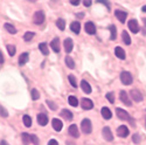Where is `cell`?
I'll return each instance as SVG.
<instances>
[{
	"instance_id": "obj_1",
	"label": "cell",
	"mask_w": 146,
	"mask_h": 145,
	"mask_svg": "<svg viewBox=\"0 0 146 145\" xmlns=\"http://www.w3.org/2000/svg\"><path fill=\"white\" fill-rule=\"evenodd\" d=\"M120 81L124 86H130V84L133 82V76L130 71H121L120 72Z\"/></svg>"
},
{
	"instance_id": "obj_2",
	"label": "cell",
	"mask_w": 146,
	"mask_h": 145,
	"mask_svg": "<svg viewBox=\"0 0 146 145\" xmlns=\"http://www.w3.org/2000/svg\"><path fill=\"white\" fill-rule=\"evenodd\" d=\"M81 129H82V132L83 134H91L92 131V124H91V120L89 118H84L81 123Z\"/></svg>"
},
{
	"instance_id": "obj_3",
	"label": "cell",
	"mask_w": 146,
	"mask_h": 145,
	"mask_svg": "<svg viewBox=\"0 0 146 145\" xmlns=\"http://www.w3.org/2000/svg\"><path fill=\"white\" fill-rule=\"evenodd\" d=\"M44 19H46V17H44V13L42 11L35 12L34 15H33V22L35 23V25H42Z\"/></svg>"
},
{
	"instance_id": "obj_4",
	"label": "cell",
	"mask_w": 146,
	"mask_h": 145,
	"mask_svg": "<svg viewBox=\"0 0 146 145\" xmlns=\"http://www.w3.org/2000/svg\"><path fill=\"white\" fill-rule=\"evenodd\" d=\"M116 114H117V117H118L119 119H121V120H130V119H131V117H130V115L127 114V111L123 110L121 108H117V109H116Z\"/></svg>"
},
{
	"instance_id": "obj_5",
	"label": "cell",
	"mask_w": 146,
	"mask_h": 145,
	"mask_svg": "<svg viewBox=\"0 0 146 145\" xmlns=\"http://www.w3.org/2000/svg\"><path fill=\"white\" fill-rule=\"evenodd\" d=\"M127 25H129V29H130L133 34H137V33L140 31V27H139V25H138V21L135 20V19L130 20Z\"/></svg>"
},
{
	"instance_id": "obj_6",
	"label": "cell",
	"mask_w": 146,
	"mask_h": 145,
	"mask_svg": "<svg viewBox=\"0 0 146 145\" xmlns=\"http://www.w3.org/2000/svg\"><path fill=\"white\" fill-rule=\"evenodd\" d=\"M102 134H103V137H104V139H105V140H108V142H112V140H113V135H112V131H111V129L109 128V126L103 128Z\"/></svg>"
},
{
	"instance_id": "obj_7",
	"label": "cell",
	"mask_w": 146,
	"mask_h": 145,
	"mask_svg": "<svg viewBox=\"0 0 146 145\" xmlns=\"http://www.w3.org/2000/svg\"><path fill=\"white\" fill-rule=\"evenodd\" d=\"M68 134L72 137V138H78L80 137V131H78V128L76 124H71L69 128H68Z\"/></svg>"
},
{
	"instance_id": "obj_8",
	"label": "cell",
	"mask_w": 146,
	"mask_h": 145,
	"mask_svg": "<svg viewBox=\"0 0 146 145\" xmlns=\"http://www.w3.org/2000/svg\"><path fill=\"white\" fill-rule=\"evenodd\" d=\"M130 134V131H129V128L125 126V125H120L118 129H117V136L118 137H121V138H125L127 137Z\"/></svg>"
},
{
	"instance_id": "obj_9",
	"label": "cell",
	"mask_w": 146,
	"mask_h": 145,
	"mask_svg": "<svg viewBox=\"0 0 146 145\" xmlns=\"http://www.w3.org/2000/svg\"><path fill=\"white\" fill-rule=\"evenodd\" d=\"M115 17L121 22V23H124L126 21V18H127V13L124 11H120V9H116L115 11Z\"/></svg>"
},
{
	"instance_id": "obj_10",
	"label": "cell",
	"mask_w": 146,
	"mask_h": 145,
	"mask_svg": "<svg viewBox=\"0 0 146 145\" xmlns=\"http://www.w3.org/2000/svg\"><path fill=\"white\" fill-rule=\"evenodd\" d=\"M130 95H131L132 100L135 101V102H141V101H143V94H141L138 89H133V90H131Z\"/></svg>"
},
{
	"instance_id": "obj_11",
	"label": "cell",
	"mask_w": 146,
	"mask_h": 145,
	"mask_svg": "<svg viewBox=\"0 0 146 145\" xmlns=\"http://www.w3.org/2000/svg\"><path fill=\"white\" fill-rule=\"evenodd\" d=\"M81 106H82L83 110H90V109L94 108V103H92V101L89 100V98H82V101H81Z\"/></svg>"
},
{
	"instance_id": "obj_12",
	"label": "cell",
	"mask_w": 146,
	"mask_h": 145,
	"mask_svg": "<svg viewBox=\"0 0 146 145\" xmlns=\"http://www.w3.org/2000/svg\"><path fill=\"white\" fill-rule=\"evenodd\" d=\"M84 29H86V32H87L89 35L96 34V26H95V23L91 22V21H88L86 25H84Z\"/></svg>"
},
{
	"instance_id": "obj_13",
	"label": "cell",
	"mask_w": 146,
	"mask_h": 145,
	"mask_svg": "<svg viewBox=\"0 0 146 145\" xmlns=\"http://www.w3.org/2000/svg\"><path fill=\"white\" fill-rule=\"evenodd\" d=\"M119 97H120V101L123 102L126 106H131V105H132V102L130 101V98H129V96H127V92H126V91L121 90L120 94H119Z\"/></svg>"
},
{
	"instance_id": "obj_14",
	"label": "cell",
	"mask_w": 146,
	"mask_h": 145,
	"mask_svg": "<svg viewBox=\"0 0 146 145\" xmlns=\"http://www.w3.org/2000/svg\"><path fill=\"white\" fill-rule=\"evenodd\" d=\"M63 46H64V51H66V53L69 54V53H71L72 48H74V42H72V40H71L70 38H68V39L64 40Z\"/></svg>"
},
{
	"instance_id": "obj_15",
	"label": "cell",
	"mask_w": 146,
	"mask_h": 145,
	"mask_svg": "<svg viewBox=\"0 0 146 145\" xmlns=\"http://www.w3.org/2000/svg\"><path fill=\"white\" fill-rule=\"evenodd\" d=\"M52 125H53V129L55 131H57V132L61 131V130H62V128H63V123L61 122V119H58V118H54L53 119Z\"/></svg>"
},
{
	"instance_id": "obj_16",
	"label": "cell",
	"mask_w": 146,
	"mask_h": 145,
	"mask_svg": "<svg viewBox=\"0 0 146 145\" xmlns=\"http://www.w3.org/2000/svg\"><path fill=\"white\" fill-rule=\"evenodd\" d=\"M101 114H102V116H103L104 119H111V117H112V112H111V110L108 106H103L102 108Z\"/></svg>"
},
{
	"instance_id": "obj_17",
	"label": "cell",
	"mask_w": 146,
	"mask_h": 145,
	"mask_svg": "<svg viewBox=\"0 0 146 145\" xmlns=\"http://www.w3.org/2000/svg\"><path fill=\"white\" fill-rule=\"evenodd\" d=\"M81 88H82V90L86 92V94H91V91H92L91 86H90V84L86 80H82L81 81Z\"/></svg>"
},
{
	"instance_id": "obj_18",
	"label": "cell",
	"mask_w": 146,
	"mask_h": 145,
	"mask_svg": "<svg viewBox=\"0 0 146 145\" xmlns=\"http://www.w3.org/2000/svg\"><path fill=\"white\" fill-rule=\"evenodd\" d=\"M38 123L41 125V126H44L48 124V117L46 114H39L38 115Z\"/></svg>"
},
{
	"instance_id": "obj_19",
	"label": "cell",
	"mask_w": 146,
	"mask_h": 145,
	"mask_svg": "<svg viewBox=\"0 0 146 145\" xmlns=\"http://www.w3.org/2000/svg\"><path fill=\"white\" fill-rule=\"evenodd\" d=\"M50 47L55 53H60V39L58 38L53 39L52 42H50Z\"/></svg>"
},
{
	"instance_id": "obj_20",
	"label": "cell",
	"mask_w": 146,
	"mask_h": 145,
	"mask_svg": "<svg viewBox=\"0 0 146 145\" xmlns=\"http://www.w3.org/2000/svg\"><path fill=\"white\" fill-rule=\"evenodd\" d=\"M28 60H29V54H28L27 52L22 53V54L19 56V65H20V66L26 65V63L28 62Z\"/></svg>"
},
{
	"instance_id": "obj_21",
	"label": "cell",
	"mask_w": 146,
	"mask_h": 145,
	"mask_svg": "<svg viewBox=\"0 0 146 145\" xmlns=\"http://www.w3.org/2000/svg\"><path fill=\"white\" fill-rule=\"evenodd\" d=\"M115 55L118 59H120V60H124L126 57V54H125L124 49H123V48H120V47H116L115 48Z\"/></svg>"
},
{
	"instance_id": "obj_22",
	"label": "cell",
	"mask_w": 146,
	"mask_h": 145,
	"mask_svg": "<svg viewBox=\"0 0 146 145\" xmlns=\"http://www.w3.org/2000/svg\"><path fill=\"white\" fill-rule=\"evenodd\" d=\"M60 115H61V117L64 118V119H67V120H71L72 117H74V116H72V112H71L70 110H68V109H63V110L61 111Z\"/></svg>"
},
{
	"instance_id": "obj_23",
	"label": "cell",
	"mask_w": 146,
	"mask_h": 145,
	"mask_svg": "<svg viewBox=\"0 0 146 145\" xmlns=\"http://www.w3.org/2000/svg\"><path fill=\"white\" fill-rule=\"evenodd\" d=\"M70 29L72 31V33H75V34H80V32H81V25H80V22H78V21H74V22H71V25H70Z\"/></svg>"
},
{
	"instance_id": "obj_24",
	"label": "cell",
	"mask_w": 146,
	"mask_h": 145,
	"mask_svg": "<svg viewBox=\"0 0 146 145\" xmlns=\"http://www.w3.org/2000/svg\"><path fill=\"white\" fill-rule=\"evenodd\" d=\"M39 49H40V52H41L43 55H48V54H49V49H48V45H47L46 42H41V43L39 45Z\"/></svg>"
},
{
	"instance_id": "obj_25",
	"label": "cell",
	"mask_w": 146,
	"mask_h": 145,
	"mask_svg": "<svg viewBox=\"0 0 146 145\" xmlns=\"http://www.w3.org/2000/svg\"><path fill=\"white\" fill-rule=\"evenodd\" d=\"M64 61H66V65H67V67H68L69 69H74V68H75V62H74V60H72L69 55L66 56V60H64Z\"/></svg>"
},
{
	"instance_id": "obj_26",
	"label": "cell",
	"mask_w": 146,
	"mask_h": 145,
	"mask_svg": "<svg viewBox=\"0 0 146 145\" xmlns=\"http://www.w3.org/2000/svg\"><path fill=\"white\" fill-rule=\"evenodd\" d=\"M109 29H110V40H116V38H117V29H116L115 25H110V26H109Z\"/></svg>"
},
{
	"instance_id": "obj_27",
	"label": "cell",
	"mask_w": 146,
	"mask_h": 145,
	"mask_svg": "<svg viewBox=\"0 0 146 145\" xmlns=\"http://www.w3.org/2000/svg\"><path fill=\"white\" fill-rule=\"evenodd\" d=\"M121 39H123L125 45H131V38L126 31H123V33H121Z\"/></svg>"
},
{
	"instance_id": "obj_28",
	"label": "cell",
	"mask_w": 146,
	"mask_h": 145,
	"mask_svg": "<svg viewBox=\"0 0 146 145\" xmlns=\"http://www.w3.org/2000/svg\"><path fill=\"white\" fill-rule=\"evenodd\" d=\"M4 26H5V29H6L9 34H15V33H17V28H15L13 25H12V23H8V22H7V23H5Z\"/></svg>"
},
{
	"instance_id": "obj_29",
	"label": "cell",
	"mask_w": 146,
	"mask_h": 145,
	"mask_svg": "<svg viewBox=\"0 0 146 145\" xmlns=\"http://www.w3.org/2000/svg\"><path fill=\"white\" fill-rule=\"evenodd\" d=\"M21 139H22V143L25 145H28L29 143H32L31 140V135L29 134H26V132H23V134L21 135Z\"/></svg>"
},
{
	"instance_id": "obj_30",
	"label": "cell",
	"mask_w": 146,
	"mask_h": 145,
	"mask_svg": "<svg viewBox=\"0 0 146 145\" xmlns=\"http://www.w3.org/2000/svg\"><path fill=\"white\" fill-rule=\"evenodd\" d=\"M56 26H57V28L60 31H64L66 29V21L63 19H58L56 21Z\"/></svg>"
},
{
	"instance_id": "obj_31",
	"label": "cell",
	"mask_w": 146,
	"mask_h": 145,
	"mask_svg": "<svg viewBox=\"0 0 146 145\" xmlns=\"http://www.w3.org/2000/svg\"><path fill=\"white\" fill-rule=\"evenodd\" d=\"M6 48H7V52H8L9 56H14V55H15V52H17L15 46H13V45H7Z\"/></svg>"
},
{
	"instance_id": "obj_32",
	"label": "cell",
	"mask_w": 146,
	"mask_h": 145,
	"mask_svg": "<svg viewBox=\"0 0 146 145\" xmlns=\"http://www.w3.org/2000/svg\"><path fill=\"white\" fill-rule=\"evenodd\" d=\"M22 120H23V124H25V126L29 128V126L32 125V118H31V116L25 115V116L22 117Z\"/></svg>"
},
{
	"instance_id": "obj_33",
	"label": "cell",
	"mask_w": 146,
	"mask_h": 145,
	"mask_svg": "<svg viewBox=\"0 0 146 145\" xmlns=\"http://www.w3.org/2000/svg\"><path fill=\"white\" fill-rule=\"evenodd\" d=\"M34 35H35L34 32H26L25 35H23V40H25L26 42H29V41L34 38Z\"/></svg>"
},
{
	"instance_id": "obj_34",
	"label": "cell",
	"mask_w": 146,
	"mask_h": 145,
	"mask_svg": "<svg viewBox=\"0 0 146 145\" xmlns=\"http://www.w3.org/2000/svg\"><path fill=\"white\" fill-rule=\"evenodd\" d=\"M68 102H69V104L71 106H77L78 105V101H77V98L75 97V96H69V97H68Z\"/></svg>"
},
{
	"instance_id": "obj_35",
	"label": "cell",
	"mask_w": 146,
	"mask_h": 145,
	"mask_svg": "<svg viewBox=\"0 0 146 145\" xmlns=\"http://www.w3.org/2000/svg\"><path fill=\"white\" fill-rule=\"evenodd\" d=\"M68 80H69V82H70V84H71V87L77 88V81H76V78H75L74 75H69V76H68Z\"/></svg>"
},
{
	"instance_id": "obj_36",
	"label": "cell",
	"mask_w": 146,
	"mask_h": 145,
	"mask_svg": "<svg viewBox=\"0 0 146 145\" xmlns=\"http://www.w3.org/2000/svg\"><path fill=\"white\" fill-rule=\"evenodd\" d=\"M31 92H32V100H33V101H36V100L40 98V92L36 90V89H33Z\"/></svg>"
},
{
	"instance_id": "obj_37",
	"label": "cell",
	"mask_w": 146,
	"mask_h": 145,
	"mask_svg": "<svg viewBox=\"0 0 146 145\" xmlns=\"http://www.w3.org/2000/svg\"><path fill=\"white\" fill-rule=\"evenodd\" d=\"M96 3L97 4H103L106 8H108V11H110L111 9V6H110V3L108 1V0H96Z\"/></svg>"
},
{
	"instance_id": "obj_38",
	"label": "cell",
	"mask_w": 146,
	"mask_h": 145,
	"mask_svg": "<svg viewBox=\"0 0 146 145\" xmlns=\"http://www.w3.org/2000/svg\"><path fill=\"white\" fill-rule=\"evenodd\" d=\"M106 98L111 104H113L115 103V92H108L106 94Z\"/></svg>"
},
{
	"instance_id": "obj_39",
	"label": "cell",
	"mask_w": 146,
	"mask_h": 145,
	"mask_svg": "<svg viewBox=\"0 0 146 145\" xmlns=\"http://www.w3.org/2000/svg\"><path fill=\"white\" fill-rule=\"evenodd\" d=\"M47 104H48V106L50 108V110H53V111H55V110H57V105L53 102V101H50V100H47Z\"/></svg>"
},
{
	"instance_id": "obj_40",
	"label": "cell",
	"mask_w": 146,
	"mask_h": 145,
	"mask_svg": "<svg viewBox=\"0 0 146 145\" xmlns=\"http://www.w3.org/2000/svg\"><path fill=\"white\" fill-rule=\"evenodd\" d=\"M132 142L135 143V144H139V143H140V136H139L138 134L133 135V136H132Z\"/></svg>"
},
{
	"instance_id": "obj_41",
	"label": "cell",
	"mask_w": 146,
	"mask_h": 145,
	"mask_svg": "<svg viewBox=\"0 0 146 145\" xmlns=\"http://www.w3.org/2000/svg\"><path fill=\"white\" fill-rule=\"evenodd\" d=\"M31 140H32V143L34 144V145H39V138L36 137L35 135H31Z\"/></svg>"
},
{
	"instance_id": "obj_42",
	"label": "cell",
	"mask_w": 146,
	"mask_h": 145,
	"mask_svg": "<svg viewBox=\"0 0 146 145\" xmlns=\"http://www.w3.org/2000/svg\"><path fill=\"white\" fill-rule=\"evenodd\" d=\"M0 115H1L3 117H7L8 116V112L5 110V108H3V106H0Z\"/></svg>"
},
{
	"instance_id": "obj_43",
	"label": "cell",
	"mask_w": 146,
	"mask_h": 145,
	"mask_svg": "<svg viewBox=\"0 0 146 145\" xmlns=\"http://www.w3.org/2000/svg\"><path fill=\"white\" fill-rule=\"evenodd\" d=\"M69 1H70V4L72 6H78L80 3H81V0H69Z\"/></svg>"
},
{
	"instance_id": "obj_44",
	"label": "cell",
	"mask_w": 146,
	"mask_h": 145,
	"mask_svg": "<svg viewBox=\"0 0 146 145\" xmlns=\"http://www.w3.org/2000/svg\"><path fill=\"white\" fill-rule=\"evenodd\" d=\"M83 4H84V6H86V7H90L91 6V0H84Z\"/></svg>"
},
{
	"instance_id": "obj_45",
	"label": "cell",
	"mask_w": 146,
	"mask_h": 145,
	"mask_svg": "<svg viewBox=\"0 0 146 145\" xmlns=\"http://www.w3.org/2000/svg\"><path fill=\"white\" fill-rule=\"evenodd\" d=\"M47 145H58V143L55 140V139H50L49 142H48V144Z\"/></svg>"
},
{
	"instance_id": "obj_46",
	"label": "cell",
	"mask_w": 146,
	"mask_h": 145,
	"mask_svg": "<svg viewBox=\"0 0 146 145\" xmlns=\"http://www.w3.org/2000/svg\"><path fill=\"white\" fill-rule=\"evenodd\" d=\"M4 61H5V59H4V55H3V52H0V63H4Z\"/></svg>"
},
{
	"instance_id": "obj_47",
	"label": "cell",
	"mask_w": 146,
	"mask_h": 145,
	"mask_svg": "<svg viewBox=\"0 0 146 145\" xmlns=\"http://www.w3.org/2000/svg\"><path fill=\"white\" fill-rule=\"evenodd\" d=\"M76 17H78V19H83L84 18V13H83V12H80V13L76 14Z\"/></svg>"
},
{
	"instance_id": "obj_48",
	"label": "cell",
	"mask_w": 146,
	"mask_h": 145,
	"mask_svg": "<svg viewBox=\"0 0 146 145\" xmlns=\"http://www.w3.org/2000/svg\"><path fill=\"white\" fill-rule=\"evenodd\" d=\"M0 145H9L6 140H1V142H0Z\"/></svg>"
},
{
	"instance_id": "obj_49",
	"label": "cell",
	"mask_w": 146,
	"mask_h": 145,
	"mask_svg": "<svg viewBox=\"0 0 146 145\" xmlns=\"http://www.w3.org/2000/svg\"><path fill=\"white\" fill-rule=\"evenodd\" d=\"M141 11H143V12H145V13H146V5H145V6H143V8H141Z\"/></svg>"
},
{
	"instance_id": "obj_50",
	"label": "cell",
	"mask_w": 146,
	"mask_h": 145,
	"mask_svg": "<svg viewBox=\"0 0 146 145\" xmlns=\"http://www.w3.org/2000/svg\"><path fill=\"white\" fill-rule=\"evenodd\" d=\"M67 145H75V144L71 143V142H67Z\"/></svg>"
}]
</instances>
